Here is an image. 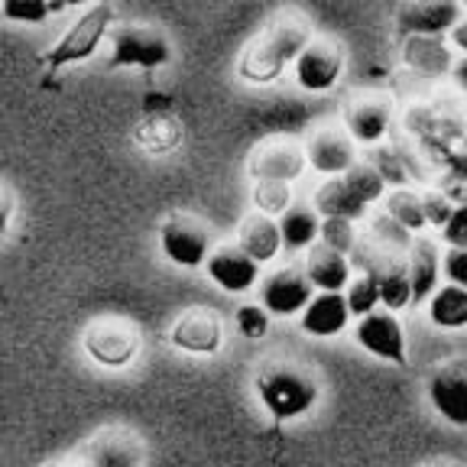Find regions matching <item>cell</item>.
Listing matches in <instances>:
<instances>
[{
	"label": "cell",
	"mask_w": 467,
	"mask_h": 467,
	"mask_svg": "<svg viewBox=\"0 0 467 467\" xmlns=\"http://www.w3.org/2000/svg\"><path fill=\"white\" fill-rule=\"evenodd\" d=\"M344 299H348L350 315H358V318L377 312V306H379L377 273H373V270H360V276L348 283V296H344Z\"/></svg>",
	"instance_id": "f1b7e54d"
},
{
	"label": "cell",
	"mask_w": 467,
	"mask_h": 467,
	"mask_svg": "<svg viewBox=\"0 0 467 467\" xmlns=\"http://www.w3.org/2000/svg\"><path fill=\"white\" fill-rule=\"evenodd\" d=\"M237 247L256 263H266L283 250V234H279V221L270 214L254 212L241 221V231H237Z\"/></svg>",
	"instance_id": "44dd1931"
},
{
	"label": "cell",
	"mask_w": 467,
	"mask_h": 467,
	"mask_svg": "<svg viewBox=\"0 0 467 467\" xmlns=\"http://www.w3.org/2000/svg\"><path fill=\"white\" fill-rule=\"evenodd\" d=\"M458 4H461V7H467V0H458Z\"/></svg>",
	"instance_id": "ee69618b"
},
{
	"label": "cell",
	"mask_w": 467,
	"mask_h": 467,
	"mask_svg": "<svg viewBox=\"0 0 467 467\" xmlns=\"http://www.w3.org/2000/svg\"><path fill=\"white\" fill-rule=\"evenodd\" d=\"M393 124V101L387 95H358L344 104V130L360 146H377Z\"/></svg>",
	"instance_id": "4fadbf2b"
},
{
	"label": "cell",
	"mask_w": 467,
	"mask_h": 467,
	"mask_svg": "<svg viewBox=\"0 0 467 467\" xmlns=\"http://www.w3.org/2000/svg\"><path fill=\"white\" fill-rule=\"evenodd\" d=\"M58 10H66L58 0H0V16L10 23H26V26L49 20Z\"/></svg>",
	"instance_id": "83f0119b"
},
{
	"label": "cell",
	"mask_w": 467,
	"mask_h": 467,
	"mask_svg": "<svg viewBox=\"0 0 467 467\" xmlns=\"http://www.w3.org/2000/svg\"><path fill=\"white\" fill-rule=\"evenodd\" d=\"M451 75H454V81H458V88H461V91H467V56L461 58V62H454Z\"/></svg>",
	"instance_id": "ab89813d"
},
{
	"label": "cell",
	"mask_w": 467,
	"mask_h": 467,
	"mask_svg": "<svg viewBox=\"0 0 467 467\" xmlns=\"http://www.w3.org/2000/svg\"><path fill=\"white\" fill-rule=\"evenodd\" d=\"M344 179H348V185L358 192L367 204L379 202V198L387 195V182H383V175H379L370 162H354V166L344 172Z\"/></svg>",
	"instance_id": "f546056e"
},
{
	"label": "cell",
	"mask_w": 467,
	"mask_h": 467,
	"mask_svg": "<svg viewBox=\"0 0 467 467\" xmlns=\"http://www.w3.org/2000/svg\"><path fill=\"white\" fill-rule=\"evenodd\" d=\"M370 166L377 169L379 175H383V182H387V185H396V189H406L409 172L402 169V160H400L396 153H389V150H377V156H373Z\"/></svg>",
	"instance_id": "836d02e7"
},
{
	"label": "cell",
	"mask_w": 467,
	"mask_h": 467,
	"mask_svg": "<svg viewBox=\"0 0 467 467\" xmlns=\"http://www.w3.org/2000/svg\"><path fill=\"white\" fill-rule=\"evenodd\" d=\"M254 208L263 214H285L292 208V189L289 182H256L254 185Z\"/></svg>",
	"instance_id": "4dcf8cb0"
},
{
	"label": "cell",
	"mask_w": 467,
	"mask_h": 467,
	"mask_svg": "<svg viewBox=\"0 0 467 467\" xmlns=\"http://www.w3.org/2000/svg\"><path fill=\"white\" fill-rule=\"evenodd\" d=\"M56 467H88V464H81V461H62V464H56Z\"/></svg>",
	"instance_id": "7bdbcfd3"
},
{
	"label": "cell",
	"mask_w": 467,
	"mask_h": 467,
	"mask_svg": "<svg viewBox=\"0 0 467 467\" xmlns=\"http://www.w3.org/2000/svg\"><path fill=\"white\" fill-rule=\"evenodd\" d=\"M448 43H451L454 49L464 52V56H467V16H461L458 26H454L451 33H448Z\"/></svg>",
	"instance_id": "f35d334b"
},
{
	"label": "cell",
	"mask_w": 467,
	"mask_h": 467,
	"mask_svg": "<svg viewBox=\"0 0 467 467\" xmlns=\"http://www.w3.org/2000/svg\"><path fill=\"white\" fill-rule=\"evenodd\" d=\"M358 344L373 354V358L387 360L393 367H406V331H402V321L396 318V312H370L358 321V331H354Z\"/></svg>",
	"instance_id": "8fae6325"
},
{
	"label": "cell",
	"mask_w": 467,
	"mask_h": 467,
	"mask_svg": "<svg viewBox=\"0 0 467 467\" xmlns=\"http://www.w3.org/2000/svg\"><path fill=\"white\" fill-rule=\"evenodd\" d=\"M409 285H412V306H422L431 299V292L438 289V276H441V254L431 241H412L409 244Z\"/></svg>",
	"instance_id": "ffe728a7"
},
{
	"label": "cell",
	"mask_w": 467,
	"mask_h": 467,
	"mask_svg": "<svg viewBox=\"0 0 467 467\" xmlns=\"http://www.w3.org/2000/svg\"><path fill=\"white\" fill-rule=\"evenodd\" d=\"M62 7H85V4H95V0H58Z\"/></svg>",
	"instance_id": "b9f144b4"
},
{
	"label": "cell",
	"mask_w": 467,
	"mask_h": 467,
	"mask_svg": "<svg viewBox=\"0 0 467 467\" xmlns=\"http://www.w3.org/2000/svg\"><path fill=\"white\" fill-rule=\"evenodd\" d=\"M441 270L448 283L467 289V247H448V254L441 256Z\"/></svg>",
	"instance_id": "d590c367"
},
{
	"label": "cell",
	"mask_w": 467,
	"mask_h": 467,
	"mask_svg": "<svg viewBox=\"0 0 467 467\" xmlns=\"http://www.w3.org/2000/svg\"><path fill=\"white\" fill-rule=\"evenodd\" d=\"M14 214H16V198L7 185L0 182V237H7L10 224H14Z\"/></svg>",
	"instance_id": "74e56055"
},
{
	"label": "cell",
	"mask_w": 467,
	"mask_h": 467,
	"mask_svg": "<svg viewBox=\"0 0 467 467\" xmlns=\"http://www.w3.org/2000/svg\"><path fill=\"white\" fill-rule=\"evenodd\" d=\"M270 318L273 315L260 306V302H250V306H241L237 308V328H241L244 337H263L266 328H270Z\"/></svg>",
	"instance_id": "d6a6232c"
},
{
	"label": "cell",
	"mask_w": 467,
	"mask_h": 467,
	"mask_svg": "<svg viewBox=\"0 0 467 467\" xmlns=\"http://www.w3.org/2000/svg\"><path fill=\"white\" fill-rule=\"evenodd\" d=\"M315 212H318L321 218L360 221L367 214V202L350 189L344 175H331V182H325L315 192Z\"/></svg>",
	"instance_id": "603a6c76"
},
{
	"label": "cell",
	"mask_w": 467,
	"mask_h": 467,
	"mask_svg": "<svg viewBox=\"0 0 467 467\" xmlns=\"http://www.w3.org/2000/svg\"><path fill=\"white\" fill-rule=\"evenodd\" d=\"M143 458V438L130 429H104L85 448L88 467H140Z\"/></svg>",
	"instance_id": "2e32d148"
},
{
	"label": "cell",
	"mask_w": 467,
	"mask_h": 467,
	"mask_svg": "<svg viewBox=\"0 0 467 467\" xmlns=\"http://www.w3.org/2000/svg\"><path fill=\"white\" fill-rule=\"evenodd\" d=\"M108 39V68H143V72H153V68L169 66L175 52L166 29L153 26V23H120V26H110Z\"/></svg>",
	"instance_id": "3957f363"
},
{
	"label": "cell",
	"mask_w": 467,
	"mask_h": 467,
	"mask_svg": "<svg viewBox=\"0 0 467 467\" xmlns=\"http://www.w3.org/2000/svg\"><path fill=\"white\" fill-rule=\"evenodd\" d=\"M318 241L325 244V247L337 250V254H350V250L358 247V234H354V221H344V218H321Z\"/></svg>",
	"instance_id": "1f68e13d"
},
{
	"label": "cell",
	"mask_w": 467,
	"mask_h": 467,
	"mask_svg": "<svg viewBox=\"0 0 467 467\" xmlns=\"http://www.w3.org/2000/svg\"><path fill=\"white\" fill-rule=\"evenodd\" d=\"M312 289L315 285L306 273L296 266H283L260 279V306L270 315L292 318V315H302V308L312 302Z\"/></svg>",
	"instance_id": "7c38bea8"
},
{
	"label": "cell",
	"mask_w": 467,
	"mask_h": 467,
	"mask_svg": "<svg viewBox=\"0 0 467 467\" xmlns=\"http://www.w3.org/2000/svg\"><path fill=\"white\" fill-rule=\"evenodd\" d=\"M204 266H208V276L224 292H237V296H241V292H250L260 283V263L250 260L237 244H221V247H214Z\"/></svg>",
	"instance_id": "e0dca14e"
},
{
	"label": "cell",
	"mask_w": 467,
	"mask_h": 467,
	"mask_svg": "<svg viewBox=\"0 0 467 467\" xmlns=\"http://www.w3.org/2000/svg\"><path fill=\"white\" fill-rule=\"evenodd\" d=\"M306 276L312 279L315 289L321 292H341L350 283V256L337 254V250L325 247V244H312L306 260Z\"/></svg>",
	"instance_id": "7402d4cb"
},
{
	"label": "cell",
	"mask_w": 467,
	"mask_h": 467,
	"mask_svg": "<svg viewBox=\"0 0 467 467\" xmlns=\"http://www.w3.org/2000/svg\"><path fill=\"white\" fill-rule=\"evenodd\" d=\"M429 402L445 422L467 429V358L445 360L431 370Z\"/></svg>",
	"instance_id": "9c48e42d"
},
{
	"label": "cell",
	"mask_w": 467,
	"mask_h": 467,
	"mask_svg": "<svg viewBox=\"0 0 467 467\" xmlns=\"http://www.w3.org/2000/svg\"><path fill=\"white\" fill-rule=\"evenodd\" d=\"M387 218H393L400 227H406L409 234L422 231L425 227V212H422V195L409 189H396L393 195H387Z\"/></svg>",
	"instance_id": "4316f807"
},
{
	"label": "cell",
	"mask_w": 467,
	"mask_h": 467,
	"mask_svg": "<svg viewBox=\"0 0 467 467\" xmlns=\"http://www.w3.org/2000/svg\"><path fill=\"white\" fill-rule=\"evenodd\" d=\"M464 16L458 0H402L393 14V26L402 39L409 36H448Z\"/></svg>",
	"instance_id": "8992f818"
},
{
	"label": "cell",
	"mask_w": 467,
	"mask_h": 467,
	"mask_svg": "<svg viewBox=\"0 0 467 467\" xmlns=\"http://www.w3.org/2000/svg\"><path fill=\"white\" fill-rule=\"evenodd\" d=\"M292 68H296L299 88H306L312 95H321V91H331V88L341 81L344 52H341V46H335L331 39H312V43L299 52V58L292 62Z\"/></svg>",
	"instance_id": "30bf717a"
},
{
	"label": "cell",
	"mask_w": 467,
	"mask_h": 467,
	"mask_svg": "<svg viewBox=\"0 0 467 467\" xmlns=\"http://www.w3.org/2000/svg\"><path fill=\"white\" fill-rule=\"evenodd\" d=\"M110 26H114V7H110L108 0H104V4H95V7L85 10V14L68 26L66 36L58 39L52 49H46L43 56H39V62H43L49 72H58V68H66V66L88 62V58L98 52V46L104 43V36L110 33Z\"/></svg>",
	"instance_id": "277c9868"
},
{
	"label": "cell",
	"mask_w": 467,
	"mask_h": 467,
	"mask_svg": "<svg viewBox=\"0 0 467 467\" xmlns=\"http://www.w3.org/2000/svg\"><path fill=\"white\" fill-rule=\"evenodd\" d=\"M318 212L315 208H289L279 214V234H283V247L289 250H306L318 241Z\"/></svg>",
	"instance_id": "484cf974"
},
{
	"label": "cell",
	"mask_w": 467,
	"mask_h": 467,
	"mask_svg": "<svg viewBox=\"0 0 467 467\" xmlns=\"http://www.w3.org/2000/svg\"><path fill=\"white\" fill-rule=\"evenodd\" d=\"M306 160L321 175H344L358 162V143L344 127L325 124L312 133L306 146Z\"/></svg>",
	"instance_id": "9a60e30c"
},
{
	"label": "cell",
	"mask_w": 467,
	"mask_h": 467,
	"mask_svg": "<svg viewBox=\"0 0 467 467\" xmlns=\"http://www.w3.org/2000/svg\"><path fill=\"white\" fill-rule=\"evenodd\" d=\"M402 62L425 78H441L454 68V52L445 36H409L402 39Z\"/></svg>",
	"instance_id": "d6986e66"
},
{
	"label": "cell",
	"mask_w": 467,
	"mask_h": 467,
	"mask_svg": "<svg viewBox=\"0 0 467 467\" xmlns=\"http://www.w3.org/2000/svg\"><path fill=\"white\" fill-rule=\"evenodd\" d=\"M422 212H425V224H431V227H441L448 224V218H451V212H454V204L448 202L441 192H429V195H422Z\"/></svg>",
	"instance_id": "e575fe53"
},
{
	"label": "cell",
	"mask_w": 467,
	"mask_h": 467,
	"mask_svg": "<svg viewBox=\"0 0 467 467\" xmlns=\"http://www.w3.org/2000/svg\"><path fill=\"white\" fill-rule=\"evenodd\" d=\"M429 318L438 328H464L467 289H461V285H438L429 299Z\"/></svg>",
	"instance_id": "d4e9b609"
},
{
	"label": "cell",
	"mask_w": 467,
	"mask_h": 467,
	"mask_svg": "<svg viewBox=\"0 0 467 467\" xmlns=\"http://www.w3.org/2000/svg\"><path fill=\"white\" fill-rule=\"evenodd\" d=\"M254 389L276 422H289V419H299L306 412H312L321 396L315 373L308 367H302L299 360H285V358L263 360L254 377Z\"/></svg>",
	"instance_id": "7a4b0ae2"
},
{
	"label": "cell",
	"mask_w": 467,
	"mask_h": 467,
	"mask_svg": "<svg viewBox=\"0 0 467 467\" xmlns=\"http://www.w3.org/2000/svg\"><path fill=\"white\" fill-rule=\"evenodd\" d=\"M308 43H312V23L306 16H276L244 46L241 58H237V75L250 85H273Z\"/></svg>",
	"instance_id": "6da1fadb"
},
{
	"label": "cell",
	"mask_w": 467,
	"mask_h": 467,
	"mask_svg": "<svg viewBox=\"0 0 467 467\" xmlns=\"http://www.w3.org/2000/svg\"><path fill=\"white\" fill-rule=\"evenodd\" d=\"M422 467H461L458 461H451V458H435V461H429V464H422Z\"/></svg>",
	"instance_id": "60d3db41"
},
{
	"label": "cell",
	"mask_w": 467,
	"mask_h": 467,
	"mask_svg": "<svg viewBox=\"0 0 467 467\" xmlns=\"http://www.w3.org/2000/svg\"><path fill=\"white\" fill-rule=\"evenodd\" d=\"M441 237L448 247H467V204H454L451 218L441 227Z\"/></svg>",
	"instance_id": "8d00e7d4"
},
{
	"label": "cell",
	"mask_w": 467,
	"mask_h": 467,
	"mask_svg": "<svg viewBox=\"0 0 467 467\" xmlns=\"http://www.w3.org/2000/svg\"><path fill=\"white\" fill-rule=\"evenodd\" d=\"M85 350L88 358L101 367H127L140 350V331L133 328L130 321L120 318H104L95 321L85 331Z\"/></svg>",
	"instance_id": "ba28073f"
},
{
	"label": "cell",
	"mask_w": 467,
	"mask_h": 467,
	"mask_svg": "<svg viewBox=\"0 0 467 467\" xmlns=\"http://www.w3.org/2000/svg\"><path fill=\"white\" fill-rule=\"evenodd\" d=\"M133 140H137L143 150H150V153H169V150H175L179 140H182V124L169 114H150L146 120L137 124Z\"/></svg>",
	"instance_id": "cb8c5ba5"
},
{
	"label": "cell",
	"mask_w": 467,
	"mask_h": 467,
	"mask_svg": "<svg viewBox=\"0 0 467 467\" xmlns=\"http://www.w3.org/2000/svg\"><path fill=\"white\" fill-rule=\"evenodd\" d=\"M350 308L344 292H318L312 296L306 308H302V328L312 337H335L348 328Z\"/></svg>",
	"instance_id": "ac0fdd59"
},
{
	"label": "cell",
	"mask_w": 467,
	"mask_h": 467,
	"mask_svg": "<svg viewBox=\"0 0 467 467\" xmlns=\"http://www.w3.org/2000/svg\"><path fill=\"white\" fill-rule=\"evenodd\" d=\"M169 341L179 350H185V354L208 358V354H218L221 344H224V325H221V318L212 308H189V312L175 318Z\"/></svg>",
	"instance_id": "5bb4252c"
},
{
	"label": "cell",
	"mask_w": 467,
	"mask_h": 467,
	"mask_svg": "<svg viewBox=\"0 0 467 467\" xmlns=\"http://www.w3.org/2000/svg\"><path fill=\"white\" fill-rule=\"evenodd\" d=\"M160 247L169 263L198 270L212 256V227L195 214H169L160 224Z\"/></svg>",
	"instance_id": "5b68a950"
},
{
	"label": "cell",
	"mask_w": 467,
	"mask_h": 467,
	"mask_svg": "<svg viewBox=\"0 0 467 467\" xmlns=\"http://www.w3.org/2000/svg\"><path fill=\"white\" fill-rule=\"evenodd\" d=\"M306 146L285 137H270L256 143L247 162L254 182H296L306 172Z\"/></svg>",
	"instance_id": "52a82bcc"
}]
</instances>
